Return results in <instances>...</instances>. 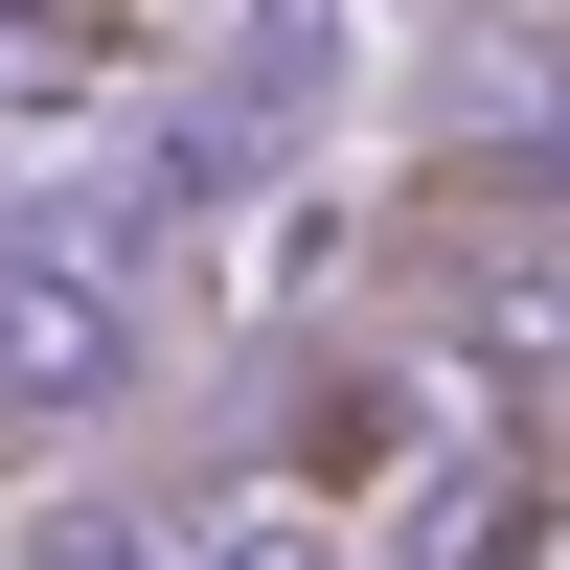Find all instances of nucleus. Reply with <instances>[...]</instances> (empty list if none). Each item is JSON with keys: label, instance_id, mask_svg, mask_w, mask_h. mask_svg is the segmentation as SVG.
Here are the masks:
<instances>
[{"label": "nucleus", "instance_id": "obj_1", "mask_svg": "<svg viewBox=\"0 0 570 570\" xmlns=\"http://www.w3.org/2000/svg\"><path fill=\"white\" fill-rule=\"evenodd\" d=\"M480 365H570V228H480Z\"/></svg>", "mask_w": 570, "mask_h": 570}, {"label": "nucleus", "instance_id": "obj_2", "mask_svg": "<svg viewBox=\"0 0 570 570\" xmlns=\"http://www.w3.org/2000/svg\"><path fill=\"white\" fill-rule=\"evenodd\" d=\"M69 365H115V297H0V389H69Z\"/></svg>", "mask_w": 570, "mask_h": 570}, {"label": "nucleus", "instance_id": "obj_3", "mask_svg": "<svg viewBox=\"0 0 570 570\" xmlns=\"http://www.w3.org/2000/svg\"><path fill=\"white\" fill-rule=\"evenodd\" d=\"M502 570H570V502H525V525H502Z\"/></svg>", "mask_w": 570, "mask_h": 570}]
</instances>
